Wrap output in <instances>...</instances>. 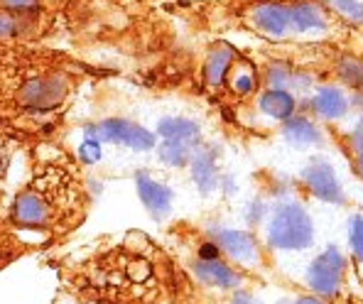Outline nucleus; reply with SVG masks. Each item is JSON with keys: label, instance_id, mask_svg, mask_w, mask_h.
<instances>
[{"label": "nucleus", "instance_id": "nucleus-1", "mask_svg": "<svg viewBox=\"0 0 363 304\" xmlns=\"http://www.w3.org/2000/svg\"><path fill=\"white\" fill-rule=\"evenodd\" d=\"M268 241L280 250H304L314 243V226L300 204H285L270 221Z\"/></svg>", "mask_w": 363, "mask_h": 304}, {"label": "nucleus", "instance_id": "nucleus-2", "mask_svg": "<svg viewBox=\"0 0 363 304\" xmlns=\"http://www.w3.org/2000/svg\"><path fill=\"white\" fill-rule=\"evenodd\" d=\"M341 280H344V255L339 253V248H327L322 255L314 258V263L307 270V285L314 290V295H339Z\"/></svg>", "mask_w": 363, "mask_h": 304}, {"label": "nucleus", "instance_id": "nucleus-3", "mask_svg": "<svg viewBox=\"0 0 363 304\" xmlns=\"http://www.w3.org/2000/svg\"><path fill=\"white\" fill-rule=\"evenodd\" d=\"M304 182L319 196L322 201L329 204H344V194H341V184L334 174V167L324 159H314L307 169H304Z\"/></svg>", "mask_w": 363, "mask_h": 304}, {"label": "nucleus", "instance_id": "nucleus-4", "mask_svg": "<svg viewBox=\"0 0 363 304\" xmlns=\"http://www.w3.org/2000/svg\"><path fill=\"white\" fill-rule=\"evenodd\" d=\"M101 135L106 140L123 142V145L133 147V150H150L155 145V137L147 130H143L140 125H133L128 120H106L101 125Z\"/></svg>", "mask_w": 363, "mask_h": 304}, {"label": "nucleus", "instance_id": "nucleus-5", "mask_svg": "<svg viewBox=\"0 0 363 304\" xmlns=\"http://www.w3.org/2000/svg\"><path fill=\"white\" fill-rule=\"evenodd\" d=\"M62 81L60 79H30L23 89H20V98L25 106L32 108H47V106H55L62 98Z\"/></svg>", "mask_w": 363, "mask_h": 304}, {"label": "nucleus", "instance_id": "nucleus-6", "mask_svg": "<svg viewBox=\"0 0 363 304\" xmlns=\"http://www.w3.org/2000/svg\"><path fill=\"white\" fill-rule=\"evenodd\" d=\"M216 245L226 250L231 258L243 260V263L258 260V248H255L253 236H248V233H243V231H228V228L216 231Z\"/></svg>", "mask_w": 363, "mask_h": 304}, {"label": "nucleus", "instance_id": "nucleus-7", "mask_svg": "<svg viewBox=\"0 0 363 304\" xmlns=\"http://www.w3.org/2000/svg\"><path fill=\"white\" fill-rule=\"evenodd\" d=\"M196 275H199L206 285L218 287V290H236V287L243 282V277L238 275L236 270H231L218 258L216 260H201V263L196 265Z\"/></svg>", "mask_w": 363, "mask_h": 304}, {"label": "nucleus", "instance_id": "nucleus-8", "mask_svg": "<svg viewBox=\"0 0 363 304\" xmlns=\"http://www.w3.org/2000/svg\"><path fill=\"white\" fill-rule=\"evenodd\" d=\"M138 191H140L143 204H145L155 216H164V213L169 211V206H172V191H169L167 186L152 182L145 174L138 177Z\"/></svg>", "mask_w": 363, "mask_h": 304}, {"label": "nucleus", "instance_id": "nucleus-9", "mask_svg": "<svg viewBox=\"0 0 363 304\" xmlns=\"http://www.w3.org/2000/svg\"><path fill=\"white\" fill-rule=\"evenodd\" d=\"M13 216H15V221H20L23 226H40V223H45L47 221L45 196L35 194V191H28V194H23L18 201H15Z\"/></svg>", "mask_w": 363, "mask_h": 304}, {"label": "nucleus", "instance_id": "nucleus-10", "mask_svg": "<svg viewBox=\"0 0 363 304\" xmlns=\"http://www.w3.org/2000/svg\"><path fill=\"white\" fill-rule=\"evenodd\" d=\"M255 25L263 32L275 37H282L290 28V10H285L282 5H260L255 10Z\"/></svg>", "mask_w": 363, "mask_h": 304}, {"label": "nucleus", "instance_id": "nucleus-11", "mask_svg": "<svg viewBox=\"0 0 363 304\" xmlns=\"http://www.w3.org/2000/svg\"><path fill=\"white\" fill-rule=\"evenodd\" d=\"M312 108L317 111L322 118H341L349 108V101L346 96L334 86H327V89H319L312 98Z\"/></svg>", "mask_w": 363, "mask_h": 304}, {"label": "nucleus", "instance_id": "nucleus-12", "mask_svg": "<svg viewBox=\"0 0 363 304\" xmlns=\"http://www.w3.org/2000/svg\"><path fill=\"white\" fill-rule=\"evenodd\" d=\"M260 111L272 116V118L287 120L295 113V96L287 94L285 89H272L260 98Z\"/></svg>", "mask_w": 363, "mask_h": 304}, {"label": "nucleus", "instance_id": "nucleus-13", "mask_svg": "<svg viewBox=\"0 0 363 304\" xmlns=\"http://www.w3.org/2000/svg\"><path fill=\"white\" fill-rule=\"evenodd\" d=\"M157 133L174 142H194L199 137V125L186 118H167L157 125Z\"/></svg>", "mask_w": 363, "mask_h": 304}, {"label": "nucleus", "instance_id": "nucleus-14", "mask_svg": "<svg viewBox=\"0 0 363 304\" xmlns=\"http://www.w3.org/2000/svg\"><path fill=\"white\" fill-rule=\"evenodd\" d=\"M285 135H287V140L295 142V145H314V142H319L317 125H314L312 120L302 118V116H297V118H287Z\"/></svg>", "mask_w": 363, "mask_h": 304}, {"label": "nucleus", "instance_id": "nucleus-15", "mask_svg": "<svg viewBox=\"0 0 363 304\" xmlns=\"http://www.w3.org/2000/svg\"><path fill=\"white\" fill-rule=\"evenodd\" d=\"M290 25L295 28L297 32H307V30H322L324 28V20L322 15H319V10L314 8V5H295V8L290 10Z\"/></svg>", "mask_w": 363, "mask_h": 304}, {"label": "nucleus", "instance_id": "nucleus-16", "mask_svg": "<svg viewBox=\"0 0 363 304\" xmlns=\"http://www.w3.org/2000/svg\"><path fill=\"white\" fill-rule=\"evenodd\" d=\"M228 67H231V50L228 47H216L209 55V60H206V81L218 86L228 74Z\"/></svg>", "mask_w": 363, "mask_h": 304}, {"label": "nucleus", "instance_id": "nucleus-17", "mask_svg": "<svg viewBox=\"0 0 363 304\" xmlns=\"http://www.w3.org/2000/svg\"><path fill=\"white\" fill-rule=\"evenodd\" d=\"M194 182L199 184L201 194H209L216 186V164L211 154H196L194 157Z\"/></svg>", "mask_w": 363, "mask_h": 304}, {"label": "nucleus", "instance_id": "nucleus-18", "mask_svg": "<svg viewBox=\"0 0 363 304\" xmlns=\"http://www.w3.org/2000/svg\"><path fill=\"white\" fill-rule=\"evenodd\" d=\"M255 84H258V79H255V72H250V69H233L231 72V89L236 94H253Z\"/></svg>", "mask_w": 363, "mask_h": 304}, {"label": "nucleus", "instance_id": "nucleus-19", "mask_svg": "<svg viewBox=\"0 0 363 304\" xmlns=\"http://www.w3.org/2000/svg\"><path fill=\"white\" fill-rule=\"evenodd\" d=\"M160 154H162V159L164 162H169V164H184L186 162V147H184V142H174V140H167L162 145V150H160Z\"/></svg>", "mask_w": 363, "mask_h": 304}, {"label": "nucleus", "instance_id": "nucleus-20", "mask_svg": "<svg viewBox=\"0 0 363 304\" xmlns=\"http://www.w3.org/2000/svg\"><path fill=\"white\" fill-rule=\"evenodd\" d=\"M349 241L354 248V255L363 260V216H354L349 221Z\"/></svg>", "mask_w": 363, "mask_h": 304}, {"label": "nucleus", "instance_id": "nucleus-21", "mask_svg": "<svg viewBox=\"0 0 363 304\" xmlns=\"http://www.w3.org/2000/svg\"><path fill=\"white\" fill-rule=\"evenodd\" d=\"M334 8L346 18L356 20V23L363 20V3H359V0H334Z\"/></svg>", "mask_w": 363, "mask_h": 304}, {"label": "nucleus", "instance_id": "nucleus-22", "mask_svg": "<svg viewBox=\"0 0 363 304\" xmlns=\"http://www.w3.org/2000/svg\"><path fill=\"white\" fill-rule=\"evenodd\" d=\"M287 79H290V77H287V69L282 67V64H277V67H272V69H270V84H272L275 89H280L282 84L287 81Z\"/></svg>", "mask_w": 363, "mask_h": 304}, {"label": "nucleus", "instance_id": "nucleus-23", "mask_svg": "<svg viewBox=\"0 0 363 304\" xmlns=\"http://www.w3.org/2000/svg\"><path fill=\"white\" fill-rule=\"evenodd\" d=\"M354 147H356V152H359V157H363V118L359 123V128L354 130Z\"/></svg>", "mask_w": 363, "mask_h": 304}, {"label": "nucleus", "instance_id": "nucleus-24", "mask_svg": "<svg viewBox=\"0 0 363 304\" xmlns=\"http://www.w3.org/2000/svg\"><path fill=\"white\" fill-rule=\"evenodd\" d=\"M201 260H216L218 258V245H213V243H206L204 248H201Z\"/></svg>", "mask_w": 363, "mask_h": 304}, {"label": "nucleus", "instance_id": "nucleus-25", "mask_svg": "<svg viewBox=\"0 0 363 304\" xmlns=\"http://www.w3.org/2000/svg\"><path fill=\"white\" fill-rule=\"evenodd\" d=\"M231 304H258V302H255V297L250 292H238Z\"/></svg>", "mask_w": 363, "mask_h": 304}, {"label": "nucleus", "instance_id": "nucleus-26", "mask_svg": "<svg viewBox=\"0 0 363 304\" xmlns=\"http://www.w3.org/2000/svg\"><path fill=\"white\" fill-rule=\"evenodd\" d=\"M5 3H8L10 8H30V5L37 3V0H5Z\"/></svg>", "mask_w": 363, "mask_h": 304}, {"label": "nucleus", "instance_id": "nucleus-27", "mask_svg": "<svg viewBox=\"0 0 363 304\" xmlns=\"http://www.w3.org/2000/svg\"><path fill=\"white\" fill-rule=\"evenodd\" d=\"M13 30V25H10V20L5 18V15H0V35H5V32Z\"/></svg>", "mask_w": 363, "mask_h": 304}, {"label": "nucleus", "instance_id": "nucleus-28", "mask_svg": "<svg viewBox=\"0 0 363 304\" xmlns=\"http://www.w3.org/2000/svg\"><path fill=\"white\" fill-rule=\"evenodd\" d=\"M290 304H324V302H319L317 297H300V300H295Z\"/></svg>", "mask_w": 363, "mask_h": 304}, {"label": "nucleus", "instance_id": "nucleus-29", "mask_svg": "<svg viewBox=\"0 0 363 304\" xmlns=\"http://www.w3.org/2000/svg\"><path fill=\"white\" fill-rule=\"evenodd\" d=\"M359 167H361V172H363V157H359Z\"/></svg>", "mask_w": 363, "mask_h": 304}]
</instances>
